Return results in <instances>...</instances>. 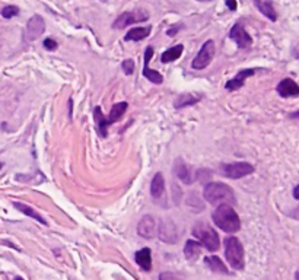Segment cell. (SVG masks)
<instances>
[{"label": "cell", "mask_w": 299, "mask_h": 280, "mask_svg": "<svg viewBox=\"0 0 299 280\" xmlns=\"http://www.w3.org/2000/svg\"><path fill=\"white\" fill-rule=\"evenodd\" d=\"M44 29H46L44 19L40 15H34L26 24L25 41H35L40 35H43Z\"/></svg>", "instance_id": "10"}, {"label": "cell", "mask_w": 299, "mask_h": 280, "mask_svg": "<svg viewBox=\"0 0 299 280\" xmlns=\"http://www.w3.org/2000/svg\"><path fill=\"white\" fill-rule=\"evenodd\" d=\"M291 118H299V111H295L291 114Z\"/></svg>", "instance_id": "33"}, {"label": "cell", "mask_w": 299, "mask_h": 280, "mask_svg": "<svg viewBox=\"0 0 299 280\" xmlns=\"http://www.w3.org/2000/svg\"><path fill=\"white\" fill-rule=\"evenodd\" d=\"M18 13H19V7H16V6H6L1 9V16L4 19H10L13 16H18Z\"/></svg>", "instance_id": "26"}, {"label": "cell", "mask_w": 299, "mask_h": 280, "mask_svg": "<svg viewBox=\"0 0 299 280\" xmlns=\"http://www.w3.org/2000/svg\"><path fill=\"white\" fill-rule=\"evenodd\" d=\"M158 236L167 244H175L178 241V233H177V226L174 222L168 219L161 222L158 228Z\"/></svg>", "instance_id": "11"}, {"label": "cell", "mask_w": 299, "mask_h": 280, "mask_svg": "<svg viewBox=\"0 0 299 280\" xmlns=\"http://www.w3.org/2000/svg\"><path fill=\"white\" fill-rule=\"evenodd\" d=\"M179 28H181V26L177 25L175 28H171V29H168V35H170V37H174L175 34H177V31H178Z\"/></svg>", "instance_id": "31"}, {"label": "cell", "mask_w": 299, "mask_h": 280, "mask_svg": "<svg viewBox=\"0 0 299 280\" xmlns=\"http://www.w3.org/2000/svg\"><path fill=\"white\" fill-rule=\"evenodd\" d=\"M182 50H184V47H182L181 44L175 46V47H173V49H168L167 51H164V54L161 56V60H162L164 63H171V61H175L177 58L181 57Z\"/></svg>", "instance_id": "23"}, {"label": "cell", "mask_w": 299, "mask_h": 280, "mask_svg": "<svg viewBox=\"0 0 299 280\" xmlns=\"http://www.w3.org/2000/svg\"><path fill=\"white\" fill-rule=\"evenodd\" d=\"M1 168H3V164H1V162H0V169H1Z\"/></svg>", "instance_id": "35"}, {"label": "cell", "mask_w": 299, "mask_h": 280, "mask_svg": "<svg viewBox=\"0 0 299 280\" xmlns=\"http://www.w3.org/2000/svg\"><path fill=\"white\" fill-rule=\"evenodd\" d=\"M200 1H210V0H200Z\"/></svg>", "instance_id": "37"}, {"label": "cell", "mask_w": 299, "mask_h": 280, "mask_svg": "<svg viewBox=\"0 0 299 280\" xmlns=\"http://www.w3.org/2000/svg\"><path fill=\"white\" fill-rule=\"evenodd\" d=\"M136 263L145 270L150 272L152 270V251L150 248H142L136 253Z\"/></svg>", "instance_id": "17"}, {"label": "cell", "mask_w": 299, "mask_h": 280, "mask_svg": "<svg viewBox=\"0 0 299 280\" xmlns=\"http://www.w3.org/2000/svg\"><path fill=\"white\" fill-rule=\"evenodd\" d=\"M13 206L19 210V212H22L24 215L26 216H29V218H32V219H35L37 222H40V224H43V225H47V222H46V219L40 215V213H37L32 207H29V206H26L24 203H19V202H15Z\"/></svg>", "instance_id": "22"}, {"label": "cell", "mask_w": 299, "mask_h": 280, "mask_svg": "<svg viewBox=\"0 0 299 280\" xmlns=\"http://www.w3.org/2000/svg\"><path fill=\"white\" fill-rule=\"evenodd\" d=\"M215 50H216L215 43H213L212 40L206 41V43L201 46L199 54L196 56V58H194L193 63H191L193 69H194V70H203V69H206V67L212 63V60H213Z\"/></svg>", "instance_id": "6"}, {"label": "cell", "mask_w": 299, "mask_h": 280, "mask_svg": "<svg viewBox=\"0 0 299 280\" xmlns=\"http://www.w3.org/2000/svg\"><path fill=\"white\" fill-rule=\"evenodd\" d=\"M295 280H299V270L295 273Z\"/></svg>", "instance_id": "34"}, {"label": "cell", "mask_w": 299, "mask_h": 280, "mask_svg": "<svg viewBox=\"0 0 299 280\" xmlns=\"http://www.w3.org/2000/svg\"><path fill=\"white\" fill-rule=\"evenodd\" d=\"M149 19V13L146 10H131V12H125L123 15H120L113 26L116 29H123L125 26L131 25V24H137V22H145Z\"/></svg>", "instance_id": "8"}, {"label": "cell", "mask_w": 299, "mask_h": 280, "mask_svg": "<svg viewBox=\"0 0 299 280\" xmlns=\"http://www.w3.org/2000/svg\"><path fill=\"white\" fill-rule=\"evenodd\" d=\"M123 70H124L125 75H131L133 72H134V61L131 60V58H127L123 61Z\"/></svg>", "instance_id": "27"}, {"label": "cell", "mask_w": 299, "mask_h": 280, "mask_svg": "<svg viewBox=\"0 0 299 280\" xmlns=\"http://www.w3.org/2000/svg\"><path fill=\"white\" fill-rule=\"evenodd\" d=\"M226 1V6L231 9V10H235L237 9V0H225Z\"/></svg>", "instance_id": "30"}, {"label": "cell", "mask_w": 299, "mask_h": 280, "mask_svg": "<svg viewBox=\"0 0 299 280\" xmlns=\"http://www.w3.org/2000/svg\"><path fill=\"white\" fill-rule=\"evenodd\" d=\"M137 233L145 238V239H152L156 233V222L155 218L146 215L140 219V222L137 224Z\"/></svg>", "instance_id": "12"}, {"label": "cell", "mask_w": 299, "mask_h": 280, "mask_svg": "<svg viewBox=\"0 0 299 280\" xmlns=\"http://www.w3.org/2000/svg\"><path fill=\"white\" fill-rule=\"evenodd\" d=\"M215 225L228 233H235L241 229V221L237 212L229 204H221L212 215Z\"/></svg>", "instance_id": "1"}, {"label": "cell", "mask_w": 299, "mask_h": 280, "mask_svg": "<svg viewBox=\"0 0 299 280\" xmlns=\"http://www.w3.org/2000/svg\"><path fill=\"white\" fill-rule=\"evenodd\" d=\"M204 264L215 273H221V275H229V270L225 267V264L222 263V260L216 255H210L204 258Z\"/></svg>", "instance_id": "18"}, {"label": "cell", "mask_w": 299, "mask_h": 280, "mask_svg": "<svg viewBox=\"0 0 299 280\" xmlns=\"http://www.w3.org/2000/svg\"><path fill=\"white\" fill-rule=\"evenodd\" d=\"M44 47L47 50H56L57 49V43L54 40H51V38H46L44 40Z\"/></svg>", "instance_id": "29"}, {"label": "cell", "mask_w": 299, "mask_h": 280, "mask_svg": "<svg viewBox=\"0 0 299 280\" xmlns=\"http://www.w3.org/2000/svg\"><path fill=\"white\" fill-rule=\"evenodd\" d=\"M225 257L232 269L242 270L244 269V247L241 241L235 236H228L225 239Z\"/></svg>", "instance_id": "4"}, {"label": "cell", "mask_w": 299, "mask_h": 280, "mask_svg": "<svg viewBox=\"0 0 299 280\" xmlns=\"http://www.w3.org/2000/svg\"><path fill=\"white\" fill-rule=\"evenodd\" d=\"M193 235L199 239V242L204 248H207V251L219 250V244H221L219 235L210 225H207L204 222H197L193 226Z\"/></svg>", "instance_id": "5"}, {"label": "cell", "mask_w": 299, "mask_h": 280, "mask_svg": "<svg viewBox=\"0 0 299 280\" xmlns=\"http://www.w3.org/2000/svg\"><path fill=\"white\" fill-rule=\"evenodd\" d=\"M143 76L146 77V79H149V82H153V83H156V85H161V83L164 82L162 75H161L159 72H156V70L149 69L148 66H145V69H143Z\"/></svg>", "instance_id": "25"}, {"label": "cell", "mask_w": 299, "mask_h": 280, "mask_svg": "<svg viewBox=\"0 0 299 280\" xmlns=\"http://www.w3.org/2000/svg\"><path fill=\"white\" fill-rule=\"evenodd\" d=\"M164 191H165V179H164V175L161 172H158V174H155V177L152 179L150 194L153 199H161L164 196Z\"/></svg>", "instance_id": "16"}, {"label": "cell", "mask_w": 299, "mask_h": 280, "mask_svg": "<svg viewBox=\"0 0 299 280\" xmlns=\"http://www.w3.org/2000/svg\"><path fill=\"white\" fill-rule=\"evenodd\" d=\"M277 94L283 98H294L299 95V85L294 79H283L277 85Z\"/></svg>", "instance_id": "13"}, {"label": "cell", "mask_w": 299, "mask_h": 280, "mask_svg": "<svg viewBox=\"0 0 299 280\" xmlns=\"http://www.w3.org/2000/svg\"><path fill=\"white\" fill-rule=\"evenodd\" d=\"M159 280H179V278L174 275V273H170V272H165V273H161L159 275Z\"/></svg>", "instance_id": "28"}, {"label": "cell", "mask_w": 299, "mask_h": 280, "mask_svg": "<svg viewBox=\"0 0 299 280\" xmlns=\"http://www.w3.org/2000/svg\"><path fill=\"white\" fill-rule=\"evenodd\" d=\"M254 4H255L257 9H258L266 18H269L270 21H276V19H277L276 10H274L273 4H272L270 0H254Z\"/></svg>", "instance_id": "19"}, {"label": "cell", "mask_w": 299, "mask_h": 280, "mask_svg": "<svg viewBox=\"0 0 299 280\" xmlns=\"http://www.w3.org/2000/svg\"><path fill=\"white\" fill-rule=\"evenodd\" d=\"M15 280H24V279H22V278H16V279H15Z\"/></svg>", "instance_id": "36"}, {"label": "cell", "mask_w": 299, "mask_h": 280, "mask_svg": "<svg viewBox=\"0 0 299 280\" xmlns=\"http://www.w3.org/2000/svg\"><path fill=\"white\" fill-rule=\"evenodd\" d=\"M127 108H128V104H127V102H119V104H116V105L113 107V110H111V112H110L108 115H104V114L101 112L100 107H97V108L94 110L95 120H97V123H98V128H100L101 136H104V137L107 136V128L110 127L113 123L121 120V117L124 115Z\"/></svg>", "instance_id": "3"}, {"label": "cell", "mask_w": 299, "mask_h": 280, "mask_svg": "<svg viewBox=\"0 0 299 280\" xmlns=\"http://www.w3.org/2000/svg\"><path fill=\"white\" fill-rule=\"evenodd\" d=\"M294 197H295L297 200H299V184L294 188Z\"/></svg>", "instance_id": "32"}, {"label": "cell", "mask_w": 299, "mask_h": 280, "mask_svg": "<svg viewBox=\"0 0 299 280\" xmlns=\"http://www.w3.org/2000/svg\"><path fill=\"white\" fill-rule=\"evenodd\" d=\"M204 199L210 204L215 206H221V204H226L229 202H235V196L231 187H228L224 182H209L204 187L203 191Z\"/></svg>", "instance_id": "2"}, {"label": "cell", "mask_w": 299, "mask_h": 280, "mask_svg": "<svg viewBox=\"0 0 299 280\" xmlns=\"http://www.w3.org/2000/svg\"><path fill=\"white\" fill-rule=\"evenodd\" d=\"M152 28L150 26H142V28H133L127 32L125 41H142L150 34Z\"/></svg>", "instance_id": "21"}, {"label": "cell", "mask_w": 299, "mask_h": 280, "mask_svg": "<svg viewBox=\"0 0 299 280\" xmlns=\"http://www.w3.org/2000/svg\"><path fill=\"white\" fill-rule=\"evenodd\" d=\"M229 38L234 40L239 49H248L249 46L252 44V38L249 37L248 32L245 31L242 22H237L235 25L232 26V29L229 31Z\"/></svg>", "instance_id": "9"}, {"label": "cell", "mask_w": 299, "mask_h": 280, "mask_svg": "<svg viewBox=\"0 0 299 280\" xmlns=\"http://www.w3.org/2000/svg\"><path fill=\"white\" fill-rule=\"evenodd\" d=\"M201 244L199 241H193V239H188L184 245V255L188 258V260H197L201 254Z\"/></svg>", "instance_id": "20"}, {"label": "cell", "mask_w": 299, "mask_h": 280, "mask_svg": "<svg viewBox=\"0 0 299 280\" xmlns=\"http://www.w3.org/2000/svg\"><path fill=\"white\" fill-rule=\"evenodd\" d=\"M197 101H200V97H194V95H191V94H184V95H181V97L177 98V101H175V108L190 107V105H194Z\"/></svg>", "instance_id": "24"}, {"label": "cell", "mask_w": 299, "mask_h": 280, "mask_svg": "<svg viewBox=\"0 0 299 280\" xmlns=\"http://www.w3.org/2000/svg\"><path fill=\"white\" fill-rule=\"evenodd\" d=\"M222 174L225 177L232 179H239L245 175L254 172V167L248 162H235V164H225L222 165Z\"/></svg>", "instance_id": "7"}, {"label": "cell", "mask_w": 299, "mask_h": 280, "mask_svg": "<svg viewBox=\"0 0 299 280\" xmlns=\"http://www.w3.org/2000/svg\"><path fill=\"white\" fill-rule=\"evenodd\" d=\"M174 174L178 178L181 179L184 184H191V182L194 181V178H196V175L193 174V169H191L185 162H182L181 159H177V161H175Z\"/></svg>", "instance_id": "14"}, {"label": "cell", "mask_w": 299, "mask_h": 280, "mask_svg": "<svg viewBox=\"0 0 299 280\" xmlns=\"http://www.w3.org/2000/svg\"><path fill=\"white\" fill-rule=\"evenodd\" d=\"M254 73H255L254 69H245V70H241V72H239L237 76L234 77V79H231V80L226 82L225 88H226L228 91H237V89H239V88L244 85L245 79L249 76H252Z\"/></svg>", "instance_id": "15"}]
</instances>
